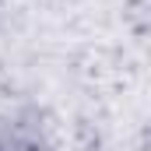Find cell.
Returning a JSON list of instances; mask_svg holds the SVG:
<instances>
[]
</instances>
